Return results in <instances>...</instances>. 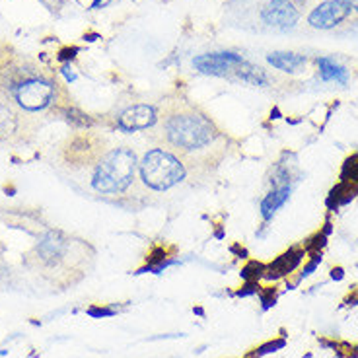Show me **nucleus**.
<instances>
[{
  "label": "nucleus",
  "mask_w": 358,
  "mask_h": 358,
  "mask_svg": "<svg viewBox=\"0 0 358 358\" xmlns=\"http://www.w3.org/2000/svg\"><path fill=\"white\" fill-rule=\"evenodd\" d=\"M138 152L133 144L101 133H78L64 143L61 160L86 187L108 199L143 195L138 183Z\"/></svg>",
  "instance_id": "obj_1"
},
{
  "label": "nucleus",
  "mask_w": 358,
  "mask_h": 358,
  "mask_svg": "<svg viewBox=\"0 0 358 358\" xmlns=\"http://www.w3.org/2000/svg\"><path fill=\"white\" fill-rule=\"evenodd\" d=\"M146 136L156 146L185 158L206 178L215 173L230 150V136L213 117L185 99L164 101L158 108V121Z\"/></svg>",
  "instance_id": "obj_2"
},
{
  "label": "nucleus",
  "mask_w": 358,
  "mask_h": 358,
  "mask_svg": "<svg viewBox=\"0 0 358 358\" xmlns=\"http://www.w3.org/2000/svg\"><path fill=\"white\" fill-rule=\"evenodd\" d=\"M208 179L193 164L164 146L148 148L138 158V183L143 195H168L178 187Z\"/></svg>",
  "instance_id": "obj_3"
},
{
  "label": "nucleus",
  "mask_w": 358,
  "mask_h": 358,
  "mask_svg": "<svg viewBox=\"0 0 358 358\" xmlns=\"http://www.w3.org/2000/svg\"><path fill=\"white\" fill-rule=\"evenodd\" d=\"M0 86L22 111L41 113L57 101V86L39 72L24 66H12L0 74Z\"/></svg>",
  "instance_id": "obj_4"
},
{
  "label": "nucleus",
  "mask_w": 358,
  "mask_h": 358,
  "mask_svg": "<svg viewBox=\"0 0 358 358\" xmlns=\"http://www.w3.org/2000/svg\"><path fill=\"white\" fill-rule=\"evenodd\" d=\"M158 121V108L152 103H129L125 108L117 109L111 117V129L119 133H138L150 131Z\"/></svg>",
  "instance_id": "obj_5"
},
{
  "label": "nucleus",
  "mask_w": 358,
  "mask_h": 358,
  "mask_svg": "<svg viewBox=\"0 0 358 358\" xmlns=\"http://www.w3.org/2000/svg\"><path fill=\"white\" fill-rule=\"evenodd\" d=\"M350 10L352 8L347 0H327L313 10L308 16V22L315 29H331V27L339 26L343 20L349 18Z\"/></svg>",
  "instance_id": "obj_6"
},
{
  "label": "nucleus",
  "mask_w": 358,
  "mask_h": 358,
  "mask_svg": "<svg viewBox=\"0 0 358 358\" xmlns=\"http://www.w3.org/2000/svg\"><path fill=\"white\" fill-rule=\"evenodd\" d=\"M243 63L245 61L236 53H208L201 55L193 61L197 71L203 74H213V76H226L230 72H236Z\"/></svg>",
  "instance_id": "obj_7"
},
{
  "label": "nucleus",
  "mask_w": 358,
  "mask_h": 358,
  "mask_svg": "<svg viewBox=\"0 0 358 358\" xmlns=\"http://www.w3.org/2000/svg\"><path fill=\"white\" fill-rule=\"evenodd\" d=\"M261 18L271 27L290 29V27L296 26L300 14H298V10L294 8V4L290 0H271L261 12Z\"/></svg>",
  "instance_id": "obj_8"
},
{
  "label": "nucleus",
  "mask_w": 358,
  "mask_h": 358,
  "mask_svg": "<svg viewBox=\"0 0 358 358\" xmlns=\"http://www.w3.org/2000/svg\"><path fill=\"white\" fill-rule=\"evenodd\" d=\"M69 251V238L61 232H47L37 245V255L45 265H55Z\"/></svg>",
  "instance_id": "obj_9"
},
{
  "label": "nucleus",
  "mask_w": 358,
  "mask_h": 358,
  "mask_svg": "<svg viewBox=\"0 0 358 358\" xmlns=\"http://www.w3.org/2000/svg\"><path fill=\"white\" fill-rule=\"evenodd\" d=\"M24 117L6 101H0V143L14 141L22 134Z\"/></svg>",
  "instance_id": "obj_10"
},
{
  "label": "nucleus",
  "mask_w": 358,
  "mask_h": 358,
  "mask_svg": "<svg viewBox=\"0 0 358 358\" xmlns=\"http://www.w3.org/2000/svg\"><path fill=\"white\" fill-rule=\"evenodd\" d=\"M290 197V185H285V187H275L267 197L261 201V216L265 220H271L275 213H277L280 206L285 205Z\"/></svg>",
  "instance_id": "obj_11"
},
{
  "label": "nucleus",
  "mask_w": 358,
  "mask_h": 358,
  "mask_svg": "<svg viewBox=\"0 0 358 358\" xmlns=\"http://www.w3.org/2000/svg\"><path fill=\"white\" fill-rule=\"evenodd\" d=\"M267 61L275 69L282 72H300L306 66V57L304 55L296 53H271L267 57Z\"/></svg>",
  "instance_id": "obj_12"
},
{
  "label": "nucleus",
  "mask_w": 358,
  "mask_h": 358,
  "mask_svg": "<svg viewBox=\"0 0 358 358\" xmlns=\"http://www.w3.org/2000/svg\"><path fill=\"white\" fill-rule=\"evenodd\" d=\"M300 257H302V253L296 250L288 251V253H285V255H280V257L271 265V268H268V273H271V275H267V277H285V275H288L290 271H294V268L298 267Z\"/></svg>",
  "instance_id": "obj_13"
},
{
  "label": "nucleus",
  "mask_w": 358,
  "mask_h": 358,
  "mask_svg": "<svg viewBox=\"0 0 358 358\" xmlns=\"http://www.w3.org/2000/svg\"><path fill=\"white\" fill-rule=\"evenodd\" d=\"M320 64V74H322L323 80H335L339 82V84H347V71L341 66V64L333 63L329 59H320L317 61Z\"/></svg>",
  "instance_id": "obj_14"
},
{
  "label": "nucleus",
  "mask_w": 358,
  "mask_h": 358,
  "mask_svg": "<svg viewBox=\"0 0 358 358\" xmlns=\"http://www.w3.org/2000/svg\"><path fill=\"white\" fill-rule=\"evenodd\" d=\"M320 261H322V257H320V255H315V257H313V259L310 261L304 268H302V277H310L313 271H315V267L320 265Z\"/></svg>",
  "instance_id": "obj_15"
},
{
  "label": "nucleus",
  "mask_w": 358,
  "mask_h": 358,
  "mask_svg": "<svg viewBox=\"0 0 358 358\" xmlns=\"http://www.w3.org/2000/svg\"><path fill=\"white\" fill-rule=\"evenodd\" d=\"M90 315H94V317H106V315H113V310H106V308H90L88 310Z\"/></svg>",
  "instance_id": "obj_16"
},
{
  "label": "nucleus",
  "mask_w": 358,
  "mask_h": 358,
  "mask_svg": "<svg viewBox=\"0 0 358 358\" xmlns=\"http://www.w3.org/2000/svg\"><path fill=\"white\" fill-rule=\"evenodd\" d=\"M347 2H349V4H350V8L358 10V0H347Z\"/></svg>",
  "instance_id": "obj_17"
},
{
  "label": "nucleus",
  "mask_w": 358,
  "mask_h": 358,
  "mask_svg": "<svg viewBox=\"0 0 358 358\" xmlns=\"http://www.w3.org/2000/svg\"><path fill=\"white\" fill-rule=\"evenodd\" d=\"M6 355V350H0V357H4Z\"/></svg>",
  "instance_id": "obj_18"
}]
</instances>
